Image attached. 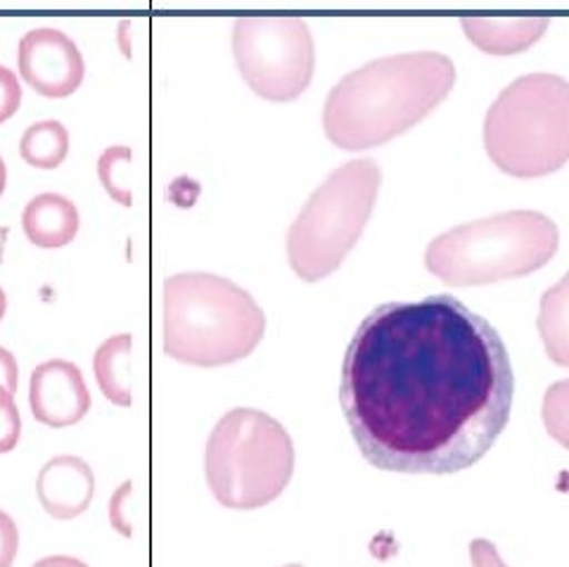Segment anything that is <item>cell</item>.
I'll return each instance as SVG.
<instances>
[{
	"instance_id": "1",
	"label": "cell",
	"mask_w": 569,
	"mask_h": 567,
	"mask_svg": "<svg viewBox=\"0 0 569 567\" xmlns=\"http://www.w3.org/2000/svg\"><path fill=\"white\" fill-rule=\"evenodd\" d=\"M512 395L501 335L453 295L372 309L342 364L351 435L368 464L389 472L475 466L506 430Z\"/></svg>"
},
{
	"instance_id": "2",
	"label": "cell",
	"mask_w": 569,
	"mask_h": 567,
	"mask_svg": "<svg viewBox=\"0 0 569 567\" xmlns=\"http://www.w3.org/2000/svg\"><path fill=\"white\" fill-rule=\"evenodd\" d=\"M456 67L441 52L372 60L332 86L323 108L326 136L342 150H368L401 136L451 93Z\"/></svg>"
},
{
	"instance_id": "3",
	"label": "cell",
	"mask_w": 569,
	"mask_h": 567,
	"mask_svg": "<svg viewBox=\"0 0 569 567\" xmlns=\"http://www.w3.org/2000/svg\"><path fill=\"white\" fill-rule=\"evenodd\" d=\"M266 332L257 299L217 273H176L164 282V351L188 366L247 359Z\"/></svg>"
},
{
	"instance_id": "4",
	"label": "cell",
	"mask_w": 569,
	"mask_h": 567,
	"mask_svg": "<svg viewBox=\"0 0 569 567\" xmlns=\"http://www.w3.org/2000/svg\"><path fill=\"white\" fill-rule=\"evenodd\" d=\"M556 221L531 209L503 211L437 236L425 263L449 286H487L539 271L558 252Z\"/></svg>"
},
{
	"instance_id": "5",
	"label": "cell",
	"mask_w": 569,
	"mask_h": 567,
	"mask_svg": "<svg viewBox=\"0 0 569 567\" xmlns=\"http://www.w3.org/2000/svg\"><path fill=\"white\" fill-rule=\"evenodd\" d=\"M491 162L520 179L558 171L569 162V81L537 72L506 86L485 119Z\"/></svg>"
},
{
	"instance_id": "6",
	"label": "cell",
	"mask_w": 569,
	"mask_h": 567,
	"mask_svg": "<svg viewBox=\"0 0 569 567\" xmlns=\"http://www.w3.org/2000/svg\"><path fill=\"white\" fill-rule=\"evenodd\" d=\"M207 485L230 510L273 504L295 475V445L282 425L259 409L228 411L207 439Z\"/></svg>"
},
{
	"instance_id": "7",
	"label": "cell",
	"mask_w": 569,
	"mask_h": 567,
	"mask_svg": "<svg viewBox=\"0 0 569 567\" xmlns=\"http://www.w3.org/2000/svg\"><path fill=\"white\" fill-rule=\"evenodd\" d=\"M380 183L376 159L361 157L335 169L313 190L288 230V259L301 280L316 282L340 269L372 215Z\"/></svg>"
},
{
	"instance_id": "8",
	"label": "cell",
	"mask_w": 569,
	"mask_h": 567,
	"mask_svg": "<svg viewBox=\"0 0 569 567\" xmlns=\"http://www.w3.org/2000/svg\"><path fill=\"white\" fill-rule=\"evenodd\" d=\"M233 56L247 86L266 100H297L313 79V33L301 17H238L233 22Z\"/></svg>"
},
{
	"instance_id": "9",
	"label": "cell",
	"mask_w": 569,
	"mask_h": 567,
	"mask_svg": "<svg viewBox=\"0 0 569 567\" xmlns=\"http://www.w3.org/2000/svg\"><path fill=\"white\" fill-rule=\"evenodd\" d=\"M22 79L43 98H69L86 77V60L74 39L52 27L27 31L17 50Z\"/></svg>"
},
{
	"instance_id": "10",
	"label": "cell",
	"mask_w": 569,
	"mask_h": 567,
	"mask_svg": "<svg viewBox=\"0 0 569 567\" xmlns=\"http://www.w3.org/2000/svg\"><path fill=\"white\" fill-rule=\"evenodd\" d=\"M81 368L67 359H48L33 368L29 382V406L33 418L48 428H69L91 411Z\"/></svg>"
},
{
	"instance_id": "11",
	"label": "cell",
	"mask_w": 569,
	"mask_h": 567,
	"mask_svg": "<svg viewBox=\"0 0 569 567\" xmlns=\"http://www.w3.org/2000/svg\"><path fill=\"white\" fill-rule=\"evenodd\" d=\"M36 496L50 518L74 520L91 508L96 496L93 468L81 456L50 458L36 477Z\"/></svg>"
},
{
	"instance_id": "12",
	"label": "cell",
	"mask_w": 569,
	"mask_h": 567,
	"mask_svg": "<svg viewBox=\"0 0 569 567\" xmlns=\"http://www.w3.org/2000/svg\"><path fill=\"white\" fill-rule=\"evenodd\" d=\"M81 226L79 207L62 192H41L22 211V230L41 250H60L77 238Z\"/></svg>"
},
{
	"instance_id": "13",
	"label": "cell",
	"mask_w": 569,
	"mask_h": 567,
	"mask_svg": "<svg viewBox=\"0 0 569 567\" xmlns=\"http://www.w3.org/2000/svg\"><path fill=\"white\" fill-rule=\"evenodd\" d=\"M468 37L487 52H515L537 41L548 27L546 17H462Z\"/></svg>"
},
{
	"instance_id": "14",
	"label": "cell",
	"mask_w": 569,
	"mask_h": 567,
	"mask_svg": "<svg viewBox=\"0 0 569 567\" xmlns=\"http://www.w3.org/2000/svg\"><path fill=\"white\" fill-rule=\"evenodd\" d=\"M131 332H119L107 338L93 357V370L102 395L117 406H131Z\"/></svg>"
},
{
	"instance_id": "15",
	"label": "cell",
	"mask_w": 569,
	"mask_h": 567,
	"mask_svg": "<svg viewBox=\"0 0 569 567\" xmlns=\"http://www.w3.org/2000/svg\"><path fill=\"white\" fill-rule=\"evenodd\" d=\"M539 332L548 357L569 368V273L541 297Z\"/></svg>"
},
{
	"instance_id": "16",
	"label": "cell",
	"mask_w": 569,
	"mask_h": 567,
	"mask_svg": "<svg viewBox=\"0 0 569 567\" xmlns=\"http://www.w3.org/2000/svg\"><path fill=\"white\" fill-rule=\"evenodd\" d=\"M20 155L33 169H58L69 155V131L58 119L36 121L22 133Z\"/></svg>"
},
{
	"instance_id": "17",
	"label": "cell",
	"mask_w": 569,
	"mask_h": 567,
	"mask_svg": "<svg viewBox=\"0 0 569 567\" xmlns=\"http://www.w3.org/2000/svg\"><path fill=\"white\" fill-rule=\"evenodd\" d=\"M131 157H133V152L129 146H112L98 157V179H100L102 188L110 192V198L114 202H119L123 207L133 205V192H131L129 183L123 181V169L129 167Z\"/></svg>"
},
{
	"instance_id": "18",
	"label": "cell",
	"mask_w": 569,
	"mask_h": 567,
	"mask_svg": "<svg viewBox=\"0 0 569 567\" xmlns=\"http://www.w3.org/2000/svg\"><path fill=\"white\" fill-rule=\"evenodd\" d=\"M541 414L548 435L569 449V380H560L546 389Z\"/></svg>"
},
{
	"instance_id": "19",
	"label": "cell",
	"mask_w": 569,
	"mask_h": 567,
	"mask_svg": "<svg viewBox=\"0 0 569 567\" xmlns=\"http://www.w3.org/2000/svg\"><path fill=\"white\" fill-rule=\"evenodd\" d=\"M22 437V418L14 397L6 387H0V454H10Z\"/></svg>"
},
{
	"instance_id": "20",
	"label": "cell",
	"mask_w": 569,
	"mask_h": 567,
	"mask_svg": "<svg viewBox=\"0 0 569 567\" xmlns=\"http://www.w3.org/2000/svg\"><path fill=\"white\" fill-rule=\"evenodd\" d=\"M22 105V86L12 69L0 64V123L14 117Z\"/></svg>"
},
{
	"instance_id": "21",
	"label": "cell",
	"mask_w": 569,
	"mask_h": 567,
	"mask_svg": "<svg viewBox=\"0 0 569 567\" xmlns=\"http://www.w3.org/2000/svg\"><path fill=\"white\" fill-rule=\"evenodd\" d=\"M17 551H20V529L6 510H0V567H12Z\"/></svg>"
},
{
	"instance_id": "22",
	"label": "cell",
	"mask_w": 569,
	"mask_h": 567,
	"mask_svg": "<svg viewBox=\"0 0 569 567\" xmlns=\"http://www.w3.org/2000/svg\"><path fill=\"white\" fill-rule=\"evenodd\" d=\"M131 489H133V483H131V480L123 483V485L114 491L112 501H110V523H112V527L119 531V535H123V537H131V535H133L131 523L127 520V516H123V501H127L129 496H131Z\"/></svg>"
},
{
	"instance_id": "23",
	"label": "cell",
	"mask_w": 569,
	"mask_h": 567,
	"mask_svg": "<svg viewBox=\"0 0 569 567\" xmlns=\"http://www.w3.org/2000/svg\"><path fill=\"white\" fill-rule=\"evenodd\" d=\"M470 560L472 567H508L501 554H498L496 544H491L489 539H475L470 544Z\"/></svg>"
},
{
	"instance_id": "24",
	"label": "cell",
	"mask_w": 569,
	"mask_h": 567,
	"mask_svg": "<svg viewBox=\"0 0 569 567\" xmlns=\"http://www.w3.org/2000/svg\"><path fill=\"white\" fill-rule=\"evenodd\" d=\"M17 385H20V366H17V359L10 349L0 347V387H6L10 395H14Z\"/></svg>"
},
{
	"instance_id": "25",
	"label": "cell",
	"mask_w": 569,
	"mask_h": 567,
	"mask_svg": "<svg viewBox=\"0 0 569 567\" xmlns=\"http://www.w3.org/2000/svg\"><path fill=\"white\" fill-rule=\"evenodd\" d=\"M33 567H88V563L74 556H48V558H41L39 563H33Z\"/></svg>"
},
{
	"instance_id": "26",
	"label": "cell",
	"mask_w": 569,
	"mask_h": 567,
	"mask_svg": "<svg viewBox=\"0 0 569 567\" xmlns=\"http://www.w3.org/2000/svg\"><path fill=\"white\" fill-rule=\"evenodd\" d=\"M8 236H10V228L8 226H0V263H3V257H6Z\"/></svg>"
},
{
	"instance_id": "27",
	"label": "cell",
	"mask_w": 569,
	"mask_h": 567,
	"mask_svg": "<svg viewBox=\"0 0 569 567\" xmlns=\"http://www.w3.org/2000/svg\"><path fill=\"white\" fill-rule=\"evenodd\" d=\"M6 186H8V167H6V159L0 157V195L6 192Z\"/></svg>"
},
{
	"instance_id": "28",
	"label": "cell",
	"mask_w": 569,
	"mask_h": 567,
	"mask_svg": "<svg viewBox=\"0 0 569 567\" xmlns=\"http://www.w3.org/2000/svg\"><path fill=\"white\" fill-rule=\"evenodd\" d=\"M6 311H8V295H6L3 288H0V321H3Z\"/></svg>"
},
{
	"instance_id": "29",
	"label": "cell",
	"mask_w": 569,
	"mask_h": 567,
	"mask_svg": "<svg viewBox=\"0 0 569 567\" xmlns=\"http://www.w3.org/2000/svg\"><path fill=\"white\" fill-rule=\"evenodd\" d=\"M284 567H301V565H284Z\"/></svg>"
}]
</instances>
